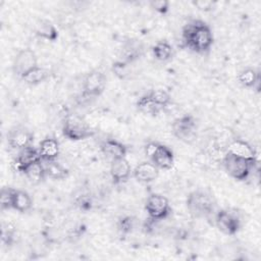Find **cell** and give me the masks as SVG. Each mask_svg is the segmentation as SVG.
Returning <instances> with one entry per match:
<instances>
[{
  "mask_svg": "<svg viewBox=\"0 0 261 261\" xmlns=\"http://www.w3.org/2000/svg\"><path fill=\"white\" fill-rule=\"evenodd\" d=\"M37 66L38 58L36 53L30 48H24L16 53L12 62V71L21 80L29 71Z\"/></svg>",
  "mask_w": 261,
  "mask_h": 261,
  "instance_id": "cell-9",
  "label": "cell"
},
{
  "mask_svg": "<svg viewBox=\"0 0 261 261\" xmlns=\"http://www.w3.org/2000/svg\"><path fill=\"white\" fill-rule=\"evenodd\" d=\"M48 77V71L43 68L40 67L39 65L35 68H33L31 71H29L22 79L21 81L23 83H25L27 85L30 86H37L42 84L43 82H45Z\"/></svg>",
  "mask_w": 261,
  "mask_h": 261,
  "instance_id": "cell-26",
  "label": "cell"
},
{
  "mask_svg": "<svg viewBox=\"0 0 261 261\" xmlns=\"http://www.w3.org/2000/svg\"><path fill=\"white\" fill-rule=\"evenodd\" d=\"M100 149L104 155L111 160L125 157L127 154V147L119 141L114 139H107L100 144Z\"/></svg>",
  "mask_w": 261,
  "mask_h": 261,
  "instance_id": "cell-18",
  "label": "cell"
},
{
  "mask_svg": "<svg viewBox=\"0 0 261 261\" xmlns=\"http://www.w3.org/2000/svg\"><path fill=\"white\" fill-rule=\"evenodd\" d=\"M38 161H42L39 149H36L34 146H30L18 151L14 160V166L17 171L22 172V170L29 165Z\"/></svg>",
  "mask_w": 261,
  "mask_h": 261,
  "instance_id": "cell-14",
  "label": "cell"
},
{
  "mask_svg": "<svg viewBox=\"0 0 261 261\" xmlns=\"http://www.w3.org/2000/svg\"><path fill=\"white\" fill-rule=\"evenodd\" d=\"M194 4L200 9V10H209L212 8L213 6V2L212 1H196L194 2Z\"/></svg>",
  "mask_w": 261,
  "mask_h": 261,
  "instance_id": "cell-34",
  "label": "cell"
},
{
  "mask_svg": "<svg viewBox=\"0 0 261 261\" xmlns=\"http://www.w3.org/2000/svg\"><path fill=\"white\" fill-rule=\"evenodd\" d=\"M39 152L42 161H54L58 158L60 153L59 142L55 138L47 137L40 142Z\"/></svg>",
  "mask_w": 261,
  "mask_h": 261,
  "instance_id": "cell-17",
  "label": "cell"
},
{
  "mask_svg": "<svg viewBox=\"0 0 261 261\" xmlns=\"http://www.w3.org/2000/svg\"><path fill=\"white\" fill-rule=\"evenodd\" d=\"M6 140L8 146L11 149L19 151L21 149L33 146L34 135L28 127L16 125L8 130Z\"/></svg>",
  "mask_w": 261,
  "mask_h": 261,
  "instance_id": "cell-11",
  "label": "cell"
},
{
  "mask_svg": "<svg viewBox=\"0 0 261 261\" xmlns=\"http://www.w3.org/2000/svg\"><path fill=\"white\" fill-rule=\"evenodd\" d=\"M62 134L69 141H83L95 135V130L80 116L67 114L62 123Z\"/></svg>",
  "mask_w": 261,
  "mask_h": 261,
  "instance_id": "cell-3",
  "label": "cell"
},
{
  "mask_svg": "<svg viewBox=\"0 0 261 261\" xmlns=\"http://www.w3.org/2000/svg\"><path fill=\"white\" fill-rule=\"evenodd\" d=\"M112 72L119 79L123 80L129 74V63L122 61V60H117L113 62L111 66Z\"/></svg>",
  "mask_w": 261,
  "mask_h": 261,
  "instance_id": "cell-31",
  "label": "cell"
},
{
  "mask_svg": "<svg viewBox=\"0 0 261 261\" xmlns=\"http://www.w3.org/2000/svg\"><path fill=\"white\" fill-rule=\"evenodd\" d=\"M43 162H44V167H45L47 177H50L56 180H62L69 175L68 169L65 168L63 165H61L60 163H58L56 160L43 161Z\"/></svg>",
  "mask_w": 261,
  "mask_h": 261,
  "instance_id": "cell-23",
  "label": "cell"
},
{
  "mask_svg": "<svg viewBox=\"0 0 261 261\" xmlns=\"http://www.w3.org/2000/svg\"><path fill=\"white\" fill-rule=\"evenodd\" d=\"M152 54L158 61H168L173 56V48L167 41H159L152 47Z\"/></svg>",
  "mask_w": 261,
  "mask_h": 261,
  "instance_id": "cell-25",
  "label": "cell"
},
{
  "mask_svg": "<svg viewBox=\"0 0 261 261\" xmlns=\"http://www.w3.org/2000/svg\"><path fill=\"white\" fill-rule=\"evenodd\" d=\"M133 175L138 181L149 184L158 177L159 169L151 161H144L135 167L133 170Z\"/></svg>",
  "mask_w": 261,
  "mask_h": 261,
  "instance_id": "cell-15",
  "label": "cell"
},
{
  "mask_svg": "<svg viewBox=\"0 0 261 261\" xmlns=\"http://www.w3.org/2000/svg\"><path fill=\"white\" fill-rule=\"evenodd\" d=\"M14 189L10 187H3L1 189L0 194V206L1 210H8L12 209V197H13Z\"/></svg>",
  "mask_w": 261,
  "mask_h": 261,
  "instance_id": "cell-30",
  "label": "cell"
},
{
  "mask_svg": "<svg viewBox=\"0 0 261 261\" xmlns=\"http://www.w3.org/2000/svg\"><path fill=\"white\" fill-rule=\"evenodd\" d=\"M234 156L247 159L254 163H257V153L255 149L246 141L241 139H236L231 141L227 146V152Z\"/></svg>",
  "mask_w": 261,
  "mask_h": 261,
  "instance_id": "cell-13",
  "label": "cell"
},
{
  "mask_svg": "<svg viewBox=\"0 0 261 261\" xmlns=\"http://www.w3.org/2000/svg\"><path fill=\"white\" fill-rule=\"evenodd\" d=\"M181 41L187 48L202 54L211 48L213 34L206 22L200 19H193L182 28Z\"/></svg>",
  "mask_w": 261,
  "mask_h": 261,
  "instance_id": "cell-1",
  "label": "cell"
},
{
  "mask_svg": "<svg viewBox=\"0 0 261 261\" xmlns=\"http://www.w3.org/2000/svg\"><path fill=\"white\" fill-rule=\"evenodd\" d=\"M74 203H75V206H76L80 210H82V211H84V212H87V211L91 210L92 207H93V200H92L91 196L88 195V194H82V195H80V196L75 199Z\"/></svg>",
  "mask_w": 261,
  "mask_h": 261,
  "instance_id": "cell-32",
  "label": "cell"
},
{
  "mask_svg": "<svg viewBox=\"0 0 261 261\" xmlns=\"http://www.w3.org/2000/svg\"><path fill=\"white\" fill-rule=\"evenodd\" d=\"M238 81L244 88L255 89L259 87L260 74L255 68L247 67L239 72Z\"/></svg>",
  "mask_w": 261,
  "mask_h": 261,
  "instance_id": "cell-22",
  "label": "cell"
},
{
  "mask_svg": "<svg viewBox=\"0 0 261 261\" xmlns=\"http://www.w3.org/2000/svg\"><path fill=\"white\" fill-rule=\"evenodd\" d=\"M137 109L147 115H151V116H156L158 115L162 110L161 108L152 100V98L147 94L141 96L137 103H136Z\"/></svg>",
  "mask_w": 261,
  "mask_h": 261,
  "instance_id": "cell-24",
  "label": "cell"
},
{
  "mask_svg": "<svg viewBox=\"0 0 261 261\" xmlns=\"http://www.w3.org/2000/svg\"><path fill=\"white\" fill-rule=\"evenodd\" d=\"M145 210L149 218L160 221L167 218L171 213V208L166 197L161 194H150L145 202Z\"/></svg>",
  "mask_w": 261,
  "mask_h": 261,
  "instance_id": "cell-8",
  "label": "cell"
},
{
  "mask_svg": "<svg viewBox=\"0 0 261 261\" xmlns=\"http://www.w3.org/2000/svg\"><path fill=\"white\" fill-rule=\"evenodd\" d=\"M21 173L33 185L41 184L47 176L43 161H38V162H35V163L29 165L27 168H24L22 170Z\"/></svg>",
  "mask_w": 261,
  "mask_h": 261,
  "instance_id": "cell-20",
  "label": "cell"
},
{
  "mask_svg": "<svg viewBox=\"0 0 261 261\" xmlns=\"http://www.w3.org/2000/svg\"><path fill=\"white\" fill-rule=\"evenodd\" d=\"M186 205L189 213L195 218H208L215 212V201L213 197L202 190L191 192L187 196Z\"/></svg>",
  "mask_w": 261,
  "mask_h": 261,
  "instance_id": "cell-2",
  "label": "cell"
},
{
  "mask_svg": "<svg viewBox=\"0 0 261 261\" xmlns=\"http://www.w3.org/2000/svg\"><path fill=\"white\" fill-rule=\"evenodd\" d=\"M215 224L224 234L233 236L241 229V218L237 212L229 209H220L215 213Z\"/></svg>",
  "mask_w": 261,
  "mask_h": 261,
  "instance_id": "cell-10",
  "label": "cell"
},
{
  "mask_svg": "<svg viewBox=\"0 0 261 261\" xmlns=\"http://www.w3.org/2000/svg\"><path fill=\"white\" fill-rule=\"evenodd\" d=\"M35 34L49 42H55L58 39V31L53 22L46 18H40L36 21L34 28Z\"/></svg>",
  "mask_w": 261,
  "mask_h": 261,
  "instance_id": "cell-19",
  "label": "cell"
},
{
  "mask_svg": "<svg viewBox=\"0 0 261 261\" xmlns=\"http://www.w3.org/2000/svg\"><path fill=\"white\" fill-rule=\"evenodd\" d=\"M116 226H117V229L120 233L128 234L136 227V218L134 216H129V215L121 216L117 220Z\"/></svg>",
  "mask_w": 261,
  "mask_h": 261,
  "instance_id": "cell-29",
  "label": "cell"
},
{
  "mask_svg": "<svg viewBox=\"0 0 261 261\" xmlns=\"http://www.w3.org/2000/svg\"><path fill=\"white\" fill-rule=\"evenodd\" d=\"M132 167L125 157L111 160L110 176L115 185L126 182L132 175Z\"/></svg>",
  "mask_w": 261,
  "mask_h": 261,
  "instance_id": "cell-12",
  "label": "cell"
},
{
  "mask_svg": "<svg viewBox=\"0 0 261 261\" xmlns=\"http://www.w3.org/2000/svg\"><path fill=\"white\" fill-rule=\"evenodd\" d=\"M33 206V200L30 194L22 190H15L12 197V209L24 213L28 212Z\"/></svg>",
  "mask_w": 261,
  "mask_h": 261,
  "instance_id": "cell-21",
  "label": "cell"
},
{
  "mask_svg": "<svg viewBox=\"0 0 261 261\" xmlns=\"http://www.w3.org/2000/svg\"><path fill=\"white\" fill-rule=\"evenodd\" d=\"M107 77L100 69H93L86 73L83 80L82 96L86 99L98 98L106 88Z\"/></svg>",
  "mask_w": 261,
  "mask_h": 261,
  "instance_id": "cell-7",
  "label": "cell"
},
{
  "mask_svg": "<svg viewBox=\"0 0 261 261\" xmlns=\"http://www.w3.org/2000/svg\"><path fill=\"white\" fill-rule=\"evenodd\" d=\"M144 54V44L138 39H128L121 48V60L133 63Z\"/></svg>",
  "mask_w": 261,
  "mask_h": 261,
  "instance_id": "cell-16",
  "label": "cell"
},
{
  "mask_svg": "<svg viewBox=\"0 0 261 261\" xmlns=\"http://www.w3.org/2000/svg\"><path fill=\"white\" fill-rule=\"evenodd\" d=\"M197 129V120L192 114H184L175 118L171 124L173 136L186 144H192L196 140Z\"/></svg>",
  "mask_w": 261,
  "mask_h": 261,
  "instance_id": "cell-6",
  "label": "cell"
},
{
  "mask_svg": "<svg viewBox=\"0 0 261 261\" xmlns=\"http://www.w3.org/2000/svg\"><path fill=\"white\" fill-rule=\"evenodd\" d=\"M148 95L161 108L162 111L171 103V96L165 90L154 89L148 92Z\"/></svg>",
  "mask_w": 261,
  "mask_h": 261,
  "instance_id": "cell-27",
  "label": "cell"
},
{
  "mask_svg": "<svg viewBox=\"0 0 261 261\" xmlns=\"http://www.w3.org/2000/svg\"><path fill=\"white\" fill-rule=\"evenodd\" d=\"M222 164L230 177L239 181H244L250 176L257 163L226 153L223 157Z\"/></svg>",
  "mask_w": 261,
  "mask_h": 261,
  "instance_id": "cell-5",
  "label": "cell"
},
{
  "mask_svg": "<svg viewBox=\"0 0 261 261\" xmlns=\"http://www.w3.org/2000/svg\"><path fill=\"white\" fill-rule=\"evenodd\" d=\"M16 240L15 227L10 223H2L1 229V242L4 247L10 248L14 245Z\"/></svg>",
  "mask_w": 261,
  "mask_h": 261,
  "instance_id": "cell-28",
  "label": "cell"
},
{
  "mask_svg": "<svg viewBox=\"0 0 261 261\" xmlns=\"http://www.w3.org/2000/svg\"><path fill=\"white\" fill-rule=\"evenodd\" d=\"M170 3L166 0H153L150 2V7L157 13L165 14L169 10Z\"/></svg>",
  "mask_w": 261,
  "mask_h": 261,
  "instance_id": "cell-33",
  "label": "cell"
},
{
  "mask_svg": "<svg viewBox=\"0 0 261 261\" xmlns=\"http://www.w3.org/2000/svg\"><path fill=\"white\" fill-rule=\"evenodd\" d=\"M145 154L158 169L168 170L173 166L174 154L166 145L150 142L145 146Z\"/></svg>",
  "mask_w": 261,
  "mask_h": 261,
  "instance_id": "cell-4",
  "label": "cell"
}]
</instances>
